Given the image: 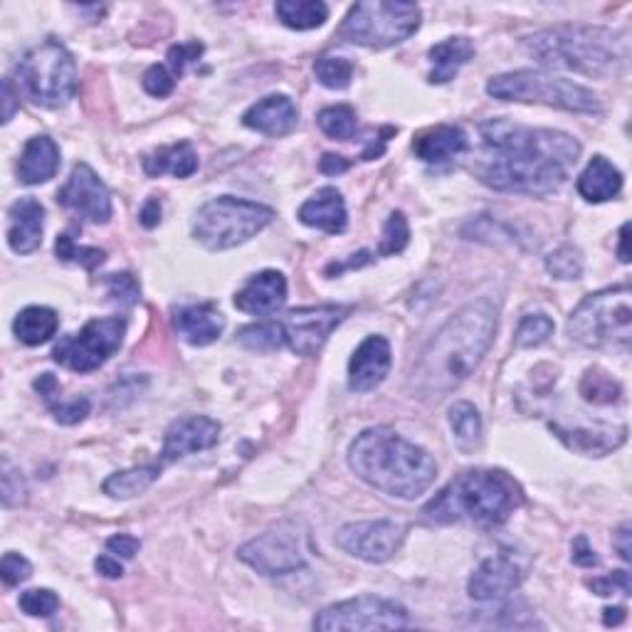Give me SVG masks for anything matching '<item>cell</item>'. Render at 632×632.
Wrapping results in <instances>:
<instances>
[{
  "mask_svg": "<svg viewBox=\"0 0 632 632\" xmlns=\"http://www.w3.org/2000/svg\"><path fill=\"white\" fill-rule=\"evenodd\" d=\"M408 242H410L408 220L401 210H395V213L388 215L385 225H383L379 254H383V258H388V254H401L408 248Z\"/></svg>",
  "mask_w": 632,
  "mask_h": 632,
  "instance_id": "42",
  "label": "cell"
},
{
  "mask_svg": "<svg viewBox=\"0 0 632 632\" xmlns=\"http://www.w3.org/2000/svg\"><path fill=\"white\" fill-rule=\"evenodd\" d=\"M581 395L593 405H613L623 398V385L601 369H588L581 379Z\"/></svg>",
  "mask_w": 632,
  "mask_h": 632,
  "instance_id": "36",
  "label": "cell"
},
{
  "mask_svg": "<svg viewBox=\"0 0 632 632\" xmlns=\"http://www.w3.org/2000/svg\"><path fill=\"white\" fill-rule=\"evenodd\" d=\"M104 284H107V294L114 299V302L131 307L139 302V282L134 280V274L129 272H121V274H107L104 277Z\"/></svg>",
  "mask_w": 632,
  "mask_h": 632,
  "instance_id": "45",
  "label": "cell"
},
{
  "mask_svg": "<svg viewBox=\"0 0 632 632\" xmlns=\"http://www.w3.org/2000/svg\"><path fill=\"white\" fill-rule=\"evenodd\" d=\"M546 270L556 277V280H579L583 274L581 252L571 245L559 248L546 258Z\"/></svg>",
  "mask_w": 632,
  "mask_h": 632,
  "instance_id": "43",
  "label": "cell"
},
{
  "mask_svg": "<svg viewBox=\"0 0 632 632\" xmlns=\"http://www.w3.org/2000/svg\"><path fill=\"white\" fill-rule=\"evenodd\" d=\"M420 8L403 0H363L343 18L339 38L351 46L385 50L413 38L420 28Z\"/></svg>",
  "mask_w": 632,
  "mask_h": 632,
  "instance_id": "10",
  "label": "cell"
},
{
  "mask_svg": "<svg viewBox=\"0 0 632 632\" xmlns=\"http://www.w3.org/2000/svg\"><path fill=\"white\" fill-rule=\"evenodd\" d=\"M468 134L452 124L432 127L423 131V134H418L413 141L415 157L425 163H445L450 159H458L460 153L468 151Z\"/></svg>",
  "mask_w": 632,
  "mask_h": 632,
  "instance_id": "27",
  "label": "cell"
},
{
  "mask_svg": "<svg viewBox=\"0 0 632 632\" xmlns=\"http://www.w3.org/2000/svg\"><path fill=\"white\" fill-rule=\"evenodd\" d=\"M277 18L292 30H314L329 20V6L321 0H280L274 6Z\"/></svg>",
  "mask_w": 632,
  "mask_h": 632,
  "instance_id": "34",
  "label": "cell"
},
{
  "mask_svg": "<svg viewBox=\"0 0 632 632\" xmlns=\"http://www.w3.org/2000/svg\"><path fill=\"white\" fill-rule=\"evenodd\" d=\"M319 129L334 141H351L357 137V112L349 104H334L321 109L317 117Z\"/></svg>",
  "mask_w": 632,
  "mask_h": 632,
  "instance_id": "37",
  "label": "cell"
},
{
  "mask_svg": "<svg viewBox=\"0 0 632 632\" xmlns=\"http://www.w3.org/2000/svg\"><path fill=\"white\" fill-rule=\"evenodd\" d=\"M171 321L173 329L179 331V337L191 343V347H208V343L223 337L225 331V317L218 312L213 302L175 307Z\"/></svg>",
  "mask_w": 632,
  "mask_h": 632,
  "instance_id": "22",
  "label": "cell"
},
{
  "mask_svg": "<svg viewBox=\"0 0 632 632\" xmlns=\"http://www.w3.org/2000/svg\"><path fill=\"white\" fill-rule=\"evenodd\" d=\"M60 608L58 593H52L50 588H32L20 595V610L30 618H50L54 610Z\"/></svg>",
  "mask_w": 632,
  "mask_h": 632,
  "instance_id": "44",
  "label": "cell"
},
{
  "mask_svg": "<svg viewBox=\"0 0 632 632\" xmlns=\"http://www.w3.org/2000/svg\"><path fill=\"white\" fill-rule=\"evenodd\" d=\"M141 84L151 97L163 99L175 90V74L169 72V68H163V64H151V68L143 72Z\"/></svg>",
  "mask_w": 632,
  "mask_h": 632,
  "instance_id": "46",
  "label": "cell"
},
{
  "mask_svg": "<svg viewBox=\"0 0 632 632\" xmlns=\"http://www.w3.org/2000/svg\"><path fill=\"white\" fill-rule=\"evenodd\" d=\"M521 583H524V571H521V565L514 561V556H509L504 551L476 565L474 573L470 575L468 593L474 601L486 603L519 591Z\"/></svg>",
  "mask_w": 632,
  "mask_h": 632,
  "instance_id": "18",
  "label": "cell"
},
{
  "mask_svg": "<svg viewBox=\"0 0 632 632\" xmlns=\"http://www.w3.org/2000/svg\"><path fill=\"white\" fill-rule=\"evenodd\" d=\"M220 440V423L208 415H183L165 428L161 462L169 464L185 454L210 450Z\"/></svg>",
  "mask_w": 632,
  "mask_h": 632,
  "instance_id": "17",
  "label": "cell"
},
{
  "mask_svg": "<svg viewBox=\"0 0 632 632\" xmlns=\"http://www.w3.org/2000/svg\"><path fill=\"white\" fill-rule=\"evenodd\" d=\"M314 74L327 90H347L353 77V64L347 58H337V54H321L314 62Z\"/></svg>",
  "mask_w": 632,
  "mask_h": 632,
  "instance_id": "39",
  "label": "cell"
},
{
  "mask_svg": "<svg viewBox=\"0 0 632 632\" xmlns=\"http://www.w3.org/2000/svg\"><path fill=\"white\" fill-rule=\"evenodd\" d=\"M625 620V608L618 605V608H605L603 610V623L605 625H620Z\"/></svg>",
  "mask_w": 632,
  "mask_h": 632,
  "instance_id": "59",
  "label": "cell"
},
{
  "mask_svg": "<svg viewBox=\"0 0 632 632\" xmlns=\"http://www.w3.org/2000/svg\"><path fill=\"white\" fill-rule=\"evenodd\" d=\"M630 536H632V534H630V524H628V521L613 534V546H615V551L620 553V559H623V561H632Z\"/></svg>",
  "mask_w": 632,
  "mask_h": 632,
  "instance_id": "53",
  "label": "cell"
},
{
  "mask_svg": "<svg viewBox=\"0 0 632 632\" xmlns=\"http://www.w3.org/2000/svg\"><path fill=\"white\" fill-rule=\"evenodd\" d=\"M393 353L385 337H369L353 351L349 361V388L353 393H369L379 388L391 371Z\"/></svg>",
  "mask_w": 632,
  "mask_h": 632,
  "instance_id": "19",
  "label": "cell"
},
{
  "mask_svg": "<svg viewBox=\"0 0 632 632\" xmlns=\"http://www.w3.org/2000/svg\"><path fill=\"white\" fill-rule=\"evenodd\" d=\"M405 541V526L393 519L357 521L339 529L337 546L349 556L365 563H385L401 551Z\"/></svg>",
  "mask_w": 632,
  "mask_h": 632,
  "instance_id": "15",
  "label": "cell"
},
{
  "mask_svg": "<svg viewBox=\"0 0 632 632\" xmlns=\"http://www.w3.org/2000/svg\"><path fill=\"white\" fill-rule=\"evenodd\" d=\"M349 468L361 482L395 499L420 496L438 476L435 460L391 428H369L357 435Z\"/></svg>",
  "mask_w": 632,
  "mask_h": 632,
  "instance_id": "3",
  "label": "cell"
},
{
  "mask_svg": "<svg viewBox=\"0 0 632 632\" xmlns=\"http://www.w3.org/2000/svg\"><path fill=\"white\" fill-rule=\"evenodd\" d=\"M553 337V321L546 314H526L519 321L514 343L519 349H536Z\"/></svg>",
  "mask_w": 632,
  "mask_h": 632,
  "instance_id": "41",
  "label": "cell"
},
{
  "mask_svg": "<svg viewBox=\"0 0 632 632\" xmlns=\"http://www.w3.org/2000/svg\"><path fill=\"white\" fill-rule=\"evenodd\" d=\"M573 563H579V565H598V556H595V551L588 546V539L585 536H579L573 543Z\"/></svg>",
  "mask_w": 632,
  "mask_h": 632,
  "instance_id": "52",
  "label": "cell"
},
{
  "mask_svg": "<svg viewBox=\"0 0 632 632\" xmlns=\"http://www.w3.org/2000/svg\"><path fill=\"white\" fill-rule=\"evenodd\" d=\"M127 337V319L104 317L92 319L80 334L62 337L52 349V361L74 373H90L104 365L121 349Z\"/></svg>",
  "mask_w": 632,
  "mask_h": 632,
  "instance_id": "12",
  "label": "cell"
},
{
  "mask_svg": "<svg viewBox=\"0 0 632 632\" xmlns=\"http://www.w3.org/2000/svg\"><path fill=\"white\" fill-rule=\"evenodd\" d=\"M556 438L565 448L583 454V458H605L625 445L628 428L625 425H598V428H561L551 425Z\"/></svg>",
  "mask_w": 632,
  "mask_h": 632,
  "instance_id": "24",
  "label": "cell"
},
{
  "mask_svg": "<svg viewBox=\"0 0 632 632\" xmlns=\"http://www.w3.org/2000/svg\"><path fill=\"white\" fill-rule=\"evenodd\" d=\"M482 151L472 173L499 193L551 195L569 181L581 159V143L556 129H534L509 119H490L480 127Z\"/></svg>",
  "mask_w": 632,
  "mask_h": 632,
  "instance_id": "1",
  "label": "cell"
},
{
  "mask_svg": "<svg viewBox=\"0 0 632 632\" xmlns=\"http://www.w3.org/2000/svg\"><path fill=\"white\" fill-rule=\"evenodd\" d=\"M297 218L299 223H304L307 228H317L321 232H329V235H341L349 225V213H347V203H343V195L331 185L319 188V191L299 208Z\"/></svg>",
  "mask_w": 632,
  "mask_h": 632,
  "instance_id": "25",
  "label": "cell"
},
{
  "mask_svg": "<svg viewBox=\"0 0 632 632\" xmlns=\"http://www.w3.org/2000/svg\"><path fill=\"white\" fill-rule=\"evenodd\" d=\"M287 302V280L282 272L277 270H262L252 274L250 280L242 284V290L235 292V304L240 312L252 317H272L280 312Z\"/></svg>",
  "mask_w": 632,
  "mask_h": 632,
  "instance_id": "20",
  "label": "cell"
},
{
  "mask_svg": "<svg viewBox=\"0 0 632 632\" xmlns=\"http://www.w3.org/2000/svg\"><path fill=\"white\" fill-rule=\"evenodd\" d=\"M349 309L337 304H321V307H302L292 309L290 314L277 319L282 331V343L297 357H317L343 319H347Z\"/></svg>",
  "mask_w": 632,
  "mask_h": 632,
  "instance_id": "14",
  "label": "cell"
},
{
  "mask_svg": "<svg viewBox=\"0 0 632 632\" xmlns=\"http://www.w3.org/2000/svg\"><path fill=\"white\" fill-rule=\"evenodd\" d=\"M94 569L104 575V579H121L124 575V569H121V563L112 556H99L94 561Z\"/></svg>",
  "mask_w": 632,
  "mask_h": 632,
  "instance_id": "57",
  "label": "cell"
},
{
  "mask_svg": "<svg viewBox=\"0 0 632 632\" xmlns=\"http://www.w3.org/2000/svg\"><path fill=\"white\" fill-rule=\"evenodd\" d=\"M60 317L50 307H28L13 321V331L26 347H40L58 334Z\"/></svg>",
  "mask_w": 632,
  "mask_h": 632,
  "instance_id": "32",
  "label": "cell"
},
{
  "mask_svg": "<svg viewBox=\"0 0 632 632\" xmlns=\"http://www.w3.org/2000/svg\"><path fill=\"white\" fill-rule=\"evenodd\" d=\"M526 50L543 64L588 77H608L625 68L628 38L623 32L593 26H559L524 40Z\"/></svg>",
  "mask_w": 632,
  "mask_h": 632,
  "instance_id": "5",
  "label": "cell"
},
{
  "mask_svg": "<svg viewBox=\"0 0 632 632\" xmlns=\"http://www.w3.org/2000/svg\"><path fill=\"white\" fill-rule=\"evenodd\" d=\"M450 428L462 452H472L482 442V418L472 403L460 401L450 408Z\"/></svg>",
  "mask_w": 632,
  "mask_h": 632,
  "instance_id": "35",
  "label": "cell"
},
{
  "mask_svg": "<svg viewBox=\"0 0 632 632\" xmlns=\"http://www.w3.org/2000/svg\"><path fill=\"white\" fill-rule=\"evenodd\" d=\"M486 94L502 102L546 104L575 114H601L603 109L601 99L588 87L539 70H516L492 77L486 82Z\"/></svg>",
  "mask_w": 632,
  "mask_h": 632,
  "instance_id": "8",
  "label": "cell"
},
{
  "mask_svg": "<svg viewBox=\"0 0 632 632\" xmlns=\"http://www.w3.org/2000/svg\"><path fill=\"white\" fill-rule=\"evenodd\" d=\"M58 203L94 225H107L114 213L109 188L90 163L74 165L68 183L58 191Z\"/></svg>",
  "mask_w": 632,
  "mask_h": 632,
  "instance_id": "16",
  "label": "cell"
},
{
  "mask_svg": "<svg viewBox=\"0 0 632 632\" xmlns=\"http://www.w3.org/2000/svg\"><path fill=\"white\" fill-rule=\"evenodd\" d=\"M579 193L588 203H605L613 201L623 191V173L605 157H593L585 171L579 175Z\"/></svg>",
  "mask_w": 632,
  "mask_h": 632,
  "instance_id": "28",
  "label": "cell"
},
{
  "mask_svg": "<svg viewBox=\"0 0 632 632\" xmlns=\"http://www.w3.org/2000/svg\"><path fill=\"white\" fill-rule=\"evenodd\" d=\"M60 169V147L50 137H32L18 163V181L26 185L48 183Z\"/></svg>",
  "mask_w": 632,
  "mask_h": 632,
  "instance_id": "26",
  "label": "cell"
},
{
  "mask_svg": "<svg viewBox=\"0 0 632 632\" xmlns=\"http://www.w3.org/2000/svg\"><path fill=\"white\" fill-rule=\"evenodd\" d=\"M36 391L40 393L42 401L50 408V413L54 415L60 425H77L90 415V401L84 395L77 398H62V385L58 383L52 373H42L36 381Z\"/></svg>",
  "mask_w": 632,
  "mask_h": 632,
  "instance_id": "31",
  "label": "cell"
},
{
  "mask_svg": "<svg viewBox=\"0 0 632 632\" xmlns=\"http://www.w3.org/2000/svg\"><path fill=\"white\" fill-rule=\"evenodd\" d=\"M630 284L608 287L588 294L573 309L569 319V337L588 349L628 347L632 337V304Z\"/></svg>",
  "mask_w": 632,
  "mask_h": 632,
  "instance_id": "9",
  "label": "cell"
},
{
  "mask_svg": "<svg viewBox=\"0 0 632 632\" xmlns=\"http://www.w3.org/2000/svg\"><path fill=\"white\" fill-rule=\"evenodd\" d=\"M314 630H401L410 625V615L403 605L385 601L379 595H359L351 601L334 603L314 618Z\"/></svg>",
  "mask_w": 632,
  "mask_h": 632,
  "instance_id": "13",
  "label": "cell"
},
{
  "mask_svg": "<svg viewBox=\"0 0 632 632\" xmlns=\"http://www.w3.org/2000/svg\"><path fill=\"white\" fill-rule=\"evenodd\" d=\"M620 242H618V258L620 262H630V252H628V240H630V223H625L623 228H620Z\"/></svg>",
  "mask_w": 632,
  "mask_h": 632,
  "instance_id": "58",
  "label": "cell"
},
{
  "mask_svg": "<svg viewBox=\"0 0 632 632\" xmlns=\"http://www.w3.org/2000/svg\"><path fill=\"white\" fill-rule=\"evenodd\" d=\"M26 499V482L18 470L10 468V462L3 460V506L10 509Z\"/></svg>",
  "mask_w": 632,
  "mask_h": 632,
  "instance_id": "49",
  "label": "cell"
},
{
  "mask_svg": "<svg viewBox=\"0 0 632 632\" xmlns=\"http://www.w3.org/2000/svg\"><path fill=\"white\" fill-rule=\"evenodd\" d=\"M18 92L32 104L58 109L77 94V62L60 40L48 38L30 48L16 64Z\"/></svg>",
  "mask_w": 632,
  "mask_h": 632,
  "instance_id": "6",
  "label": "cell"
},
{
  "mask_svg": "<svg viewBox=\"0 0 632 632\" xmlns=\"http://www.w3.org/2000/svg\"><path fill=\"white\" fill-rule=\"evenodd\" d=\"M54 252H58V260L62 262H74L80 264L84 270H97L99 264L107 260V252L99 248H80L77 242L70 238V232H62L58 235V242H54Z\"/></svg>",
  "mask_w": 632,
  "mask_h": 632,
  "instance_id": "40",
  "label": "cell"
},
{
  "mask_svg": "<svg viewBox=\"0 0 632 632\" xmlns=\"http://www.w3.org/2000/svg\"><path fill=\"white\" fill-rule=\"evenodd\" d=\"M161 476V464H141L124 472L107 476L102 490L112 499H134L143 494Z\"/></svg>",
  "mask_w": 632,
  "mask_h": 632,
  "instance_id": "33",
  "label": "cell"
},
{
  "mask_svg": "<svg viewBox=\"0 0 632 632\" xmlns=\"http://www.w3.org/2000/svg\"><path fill=\"white\" fill-rule=\"evenodd\" d=\"M141 549V541L131 534H117L107 541V551L121 559H134Z\"/></svg>",
  "mask_w": 632,
  "mask_h": 632,
  "instance_id": "51",
  "label": "cell"
},
{
  "mask_svg": "<svg viewBox=\"0 0 632 632\" xmlns=\"http://www.w3.org/2000/svg\"><path fill=\"white\" fill-rule=\"evenodd\" d=\"M474 60V46L470 38H448L438 42L435 48H430V62L432 72L428 74L430 84H448L458 77V72Z\"/></svg>",
  "mask_w": 632,
  "mask_h": 632,
  "instance_id": "29",
  "label": "cell"
},
{
  "mask_svg": "<svg viewBox=\"0 0 632 632\" xmlns=\"http://www.w3.org/2000/svg\"><path fill=\"white\" fill-rule=\"evenodd\" d=\"M349 161L343 159V157H337V153H324L319 161V169L321 173H327V175H337V173H343L349 169Z\"/></svg>",
  "mask_w": 632,
  "mask_h": 632,
  "instance_id": "55",
  "label": "cell"
},
{
  "mask_svg": "<svg viewBox=\"0 0 632 632\" xmlns=\"http://www.w3.org/2000/svg\"><path fill=\"white\" fill-rule=\"evenodd\" d=\"M141 225L143 228H157L161 223V203L159 198H149L147 205L141 208Z\"/></svg>",
  "mask_w": 632,
  "mask_h": 632,
  "instance_id": "54",
  "label": "cell"
},
{
  "mask_svg": "<svg viewBox=\"0 0 632 632\" xmlns=\"http://www.w3.org/2000/svg\"><path fill=\"white\" fill-rule=\"evenodd\" d=\"M238 343L245 347L248 351H258V353H268L274 349H282V331L277 321H260V324H250L242 327L238 331Z\"/></svg>",
  "mask_w": 632,
  "mask_h": 632,
  "instance_id": "38",
  "label": "cell"
},
{
  "mask_svg": "<svg viewBox=\"0 0 632 632\" xmlns=\"http://www.w3.org/2000/svg\"><path fill=\"white\" fill-rule=\"evenodd\" d=\"M238 559L262 575L297 573L309 561V531L299 519H284L258 539L242 543Z\"/></svg>",
  "mask_w": 632,
  "mask_h": 632,
  "instance_id": "11",
  "label": "cell"
},
{
  "mask_svg": "<svg viewBox=\"0 0 632 632\" xmlns=\"http://www.w3.org/2000/svg\"><path fill=\"white\" fill-rule=\"evenodd\" d=\"M46 230V208L38 198L26 195L8 210V245L18 254H30L40 248Z\"/></svg>",
  "mask_w": 632,
  "mask_h": 632,
  "instance_id": "21",
  "label": "cell"
},
{
  "mask_svg": "<svg viewBox=\"0 0 632 632\" xmlns=\"http://www.w3.org/2000/svg\"><path fill=\"white\" fill-rule=\"evenodd\" d=\"M593 588V593L598 595H613L615 591H620V595H630V573L628 571H615L605 575V579H595L588 583Z\"/></svg>",
  "mask_w": 632,
  "mask_h": 632,
  "instance_id": "50",
  "label": "cell"
},
{
  "mask_svg": "<svg viewBox=\"0 0 632 632\" xmlns=\"http://www.w3.org/2000/svg\"><path fill=\"white\" fill-rule=\"evenodd\" d=\"M143 171H147L149 179H161L165 173H171L173 179H188V175L198 171V153L188 141L171 143V147L149 153L143 159Z\"/></svg>",
  "mask_w": 632,
  "mask_h": 632,
  "instance_id": "30",
  "label": "cell"
},
{
  "mask_svg": "<svg viewBox=\"0 0 632 632\" xmlns=\"http://www.w3.org/2000/svg\"><path fill=\"white\" fill-rule=\"evenodd\" d=\"M32 575V565L26 556H20L16 551H8L3 561H0V579L8 588H16L20 583H26Z\"/></svg>",
  "mask_w": 632,
  "mask_h": 632,
  "instance_id": "47",
  "label": "cell"
},
{
  "mask_svg": "<svg viewBox=\"0 0 632 632\" xmlns=\"http://www.w3.org/2000/svg\"><path fill=\"white\" fill-rule=\"evenodd\" d=\"M496 317L492 299H476L442 324L413 365L410 385L418 398L440 401L470 379L492 347Z\"/></svg>",
  "mask_w": 632,
  "mask_h": 632,
  "instance_id": "2",
  "label": "cell"
},
{
  "mask_svg": "<svg viewBox=\"0 0 632 632\" xmlns=\"http://www.w3.org/2000/svg\"><path fill=\"white\" fill-rule=\"evenodd\" d=\"M16 97H20V92L13 87V80H3V124L16 114Z\"/></svg>",
  "mask_w": 632,
  "mask_h": 632,
  "instance_id": "56",
  "label": "cell"
},
{
  "mask_svg": "<svg viewBox=\"0 0 632 632\" xmlns=\"http://www.w3.org/2000/svg\"><path fill=\"white\" fill-rule=\"evenodd\" d=\"M201 54H203L201 42H183V46H173L169 50V54H165V60H169V70L175 77H181L185 70V64L195 62L198 58H201Z\"/></svg>",
  "mask_w": 632,
  "mask_h": 632,
  "instance_id": "48",
  "label": "cell"
},
{
  "mask_svg": "<svg viewBox=\"0 0 632 632\" xmlns=\"http://www.w3.org/2000/svg\"><path fill=\"white\" fill-rule=\"evenodd\" d=\"M297 121H299L297 104L287 94L264 97L242 114V124L252 131H258V134L272 139L292 134L297 129Z\"/></svg>",
  "mask_w": 632,
  "mask_h": 632,
  "instance_id": "23",
  "label": "cell"
},
{
  "mask_svg": "<svg viewBox=\"0 0 632 632\" xmlns=\"http://www.w3.org/2000/svg\"><path fill=\"white\" fill-rule=\"evenodd\" d=\"M524 504V490L502 470H468L423 506L432 524L470 521L476 526H499Z\"/></svg>",
  "mask_w": 632,
  "mask_h": 632,
  "instance_id": "4",
  "label": "cell"
},
{
  "mask_svg": "<svg viewBox=\"0 0 632 632\" xmlns=\"http://www.w3.org/2000/svg\"><path fill=\"white\" fill-rule=\"evenodd\" d=\"M274 220V210L235 195H220L198 208L193 220L195 242L210 252L245 245Z\"/></svg>",
  "mask_w": 632,
  "mask_h": 632,
  "instance_id": "7",
  "label": "cell"
}]
</instances>
